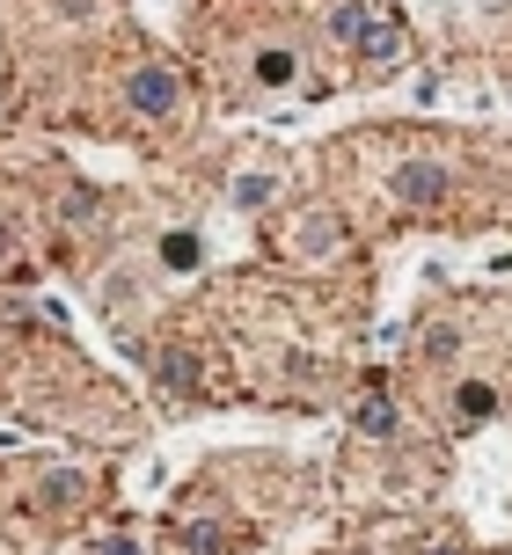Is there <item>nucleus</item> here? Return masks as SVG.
<instances>
[{"label": "nucleus", "instance_id": "1", "mask_svg": "<svg viewBox=\"0 0 512 555\" xmlns=\"http://www.w3.org/2000/svg\"><path fill=\"white\" fill-rule=\"evenodd\" d=\"M125 95H132V111H140V117H176V103H183V81H176L169 66H140V74L125 81Z\"/></svg>", "mask_w": 512, "mask_h": 555}, {"label": "nucleus", "instance_id": "2", "mask_svg": "<svg viewBox=\"0 0 512 555\" xmlns=\"http://www.w3.org/2000/svg\"><path fill=\"white\" fill-rule=\"evenodd\" d=\"M388 191H396L402 205H418V212H432V205L447 197V168H439V162H396V176H388Z\"/></svg>", "mask_w": 512, "mask_h": 555}, {"label": "nucleus", "instance_id": "3", "mask_svg": "<svg viewBox=\"0 0 512 555\" xmlns=\"http://www.w3.org/2000/svg\"><path fill=\"white\" fill-rule=\"evenodd\" d=\"M154 380H162V395H199V359L169 344V351L154 359Z\"/></svg>", "mask_w": 512, "mask_h": 555}, {"label": "nucleus", "instance_id": "4", "mask_svg": "<svg viewBox=\"0 0 512 555\" xmlns=\"http://www.w3.org/2000/svg\"><path fill=\"white\" fill-rule=\"evenodd\" d=\"M228 197L242 205V212H264V205L279 197V176H264V168H242V176L228 183Z\"/></svg>", "mask_w": 512, "mask_h": 555}, {"label": "nucleus", "instance_id": "5", "mask_svg": "<svg viewBox=\"0 0 512 555\" xmlns=\"http://www.w3.org/2000/svg\"><path fill=\"white\" fill-rule=\"evenodd\" d=\"M351 416H359V431H367V439H396V424H402V416H396V402H388V388H373V395H367V402H359Z\"/></svg>", "mask_w": 512, "mask_h": 555}, {"label": "nucleus", "instance_id": "6", "mask_svg": "<svg viewBox=\"0 0 512 555\" xmlns=\"http://www.w3.org/2000/svg\"><path fill=\"white\" fill-rule=\"evenodd\" d=\"M322 29H330L337 44H359V37L373 29V8H367V0H337V8H330V23H322Z\"/></svg>", "mask_w": 512, "mask_h": 555}, {"label": "nucleus", "instance_id": "7", "mask_svg": "<svg viewBox=\"0 0 512 555\" xmlns=\"http://www.w3.org/2000/svg\"><path fill=\"white\" fill-rule=\"evenodd\" d=\"M81 490H88V475H81V468H52L44 482H37V504H44V512H66V504L81 498Z\"/></svg>", "mask_w": 512, "mask_h": 555}, {"label": "nucleus", "instance_id": "8", "mask_svg": "<svg viewBox=\"0 0 512 555\" xmlns=\"http://www.w3.org/2000/svg\"><path fill=\"white\" fill-rule=\"evenodd\" d=\"M183 548L191 555H228V527H220V519H183Z\"/></svg>", "mask_w": 512, "mask_h": 555}, {"label": "nucleus", "instance_id": "9", "mask_svg": "<svg viewBox=\"0 0 512 555\" xmlns=\"http://www.w3.org/2000/svg\"><path fill=\"white\" fill-rule=\"evenodd\" d=\"M293 74H300V59L285 52V44H271V52H256V81H264V88H285Z\"/></svg>", "mask_w": 512, "mask_h": 555}, {"label": "nucleus", "instance_id": "10", "mask_svg": "<svg viewBox=\"0 0 512 555\" xmlns=\"http://www.w3.org/2000/svg\"><path fill=\"white\" fill-rule=\"evenodd\" d=\"M359 44H367L373 66H396V59H402V29H396V23H373L367 37H359Z\"/></svg>", "mask_w": 512, "mask_h": 555}, {"label": "nucleus", "instance_id": "11", "mask_svg": "<svg viewBox=\"0 0 512 555\" xmlns=\"http://www.w3.org/2000/svg\"><path fill=\"white\" fill-rule=\"evenodd\" d=\"M455 402H461V416H498V388L490 380H461Z\"/></svg>", "mask_w": 512, "mask_h": 555}, {"label": "nucleus", "instance_id": "12", "mask_svg": "<svg viewBox=\"0 0 512 555\" xmlns=\"http://www.w3.org/2000/svg\"><path fill=\"white\" fill-rule=\"evenodd\" d=\"M199 234H169V242H162V263H169V271H191V263H199Z\"/></svg>", "mask_w": 512, "mask_h": 555}, {"label": "nucleus", "instance_id": "13", "mask_svg": "<svg viewBox=\"0 0 512 555\" xmlns=\"http://www.w3.org/2000/svg\"><path fill=\"white\" fill-rule=\"evenodd\" d=\"M300 249H337V220H308L300 227Z\"/></svg>", "mask_w": 512, "mask_h": 555}, {"label": "nucleus", "instance_id": "14", "mask_svg": "<svg viewBox=\"0 0 512 555\" xmlns=\"http://www.w3.org/2000/svg\"><path fill=\"white\" fill-rule=\"evenodd\" d=\"M425 351H432V359H455L461 336H455V330H432V336H425Z\"/></svg>", "mask_w": 512, "mask_h": 555}, {"label": "nucleus", "instance_id": "15", "mask_svg": "<svg viewBox=\"0 0 512 555\" xmlns=\"http://www.w3.org/2000/svg\"><path fill=\"white\" fill-rule=\"evenodd\" d=\"M103 555H140V541H132V533H117V541H103Z\"/></svg>", "mask_w": 512, "mask_h": 555}, {"label": "nucleus", "instance_id": "16", "mask_svg": "<svg viewBox=\"0 0 512 555\" xmlns=\"http://www.w3.org/2000/svg\"><path fill=\"white\" fill-rule=\"evenodd\" d=\"M432 555H461V548H432Z\"/></svg>", "mask_w": 512, "mask_h": 555}, {"label": "nucleus", "instance_id": "17", "mask_svg": "<svg viewBox=\"0 0 512 555\" xmlns=\"http://www.w3.org/2000/svg\"><path fill=\"white\" fill-rule=\"evenodd\" d=\"M0 249H8V227H0Z\"/></svg>", "mask_w": 512, "mask_h": 555}]
</instances>
